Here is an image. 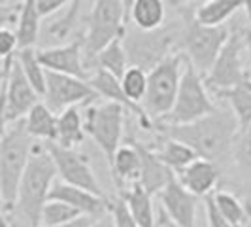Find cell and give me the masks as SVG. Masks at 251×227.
<instances>
[{
    "label": "cell",
    "instance_id": "obj_1",
    "mask_svg": "<svg viewBox=\"0 0 251 227\" xmlns=\"http://www.w3.org/2000/svg\"><path fill=\"white\" fill-rule=\"evenodd\" d=\"M161 133L189 144L199 157L214 161L225 169L226 161H232L234 140L240 133L238 119L226 106H217L214 112L185 125H157ZM155 127V129H157Z\"/></svg>",
    "mask_w": 251,
    "mask_h": 227
},
{
    "label": "cell",
    "instance_id": "obj_2",
    "mask_svg": "<svg viewBox=\"0 0 251 227\" xmlns=\"http://www.w3.org/2000/svg\"><path fill=\"white\" fill-rule=\"evenodd\" d=\"M55 176L59 174L48 144L36 142L19 186L15 206L10 216H2V227H40L42 210L50 201Z\"/></svg>",
    "mask_w": 251,
    "mask_h": 227
},
{
    "label": "cell",
    "instance_id": "obj_3",
    "mask_svg": "<svg viewBox=\"0 0 251 227\" xmlns=\"http://www.w3.org/2000/svg\"><path fill=\"white\" fill-rule=\"evenodd\" d=\"M36 140L28 135L25 121L6 125L0 140V202L2 216H10L17 201L21 180L32 155Z\"/></svg>",
    "mask_w": 251,
    "mask_h": 227
},
{
    "label": "cell",
    "instance_id": "obj_4",
    "mask_svg": "<svg viewBox=\"0 0 251 227\" xmlns=\"http://www.w3.org/2000/svg\"><path fill=\"white\" fill-rule=\"evenodd\" d=\"M228 36H230V28L226 25H202L195 17V10H183L181 13V32H179L181 50L189 63L202 76L212 70L215 59L225 48Z\"/></svg>",
    "mask_w": 251,
    "mask_h": 227
},
{
    "label": "cell",
    "instance_id": "obj_5",
    "mask_svg": "<svg viewBox=\"0 0 251 227\" xmlns=\"http://www.w3.org/2000/svg\"><path fill=\"white\" fill-rule=\"evenodd\" d=\"M185 64H187V57L183 53L174 51L163 63H159L153 70H150V87H148L146 99L142 102V108L153 119L155 125L172 112L179 93Z\"/></svg>",
    "mask_w": 251,
    "mask_h": 227
},
{
    "label": "cell",
    "instance_id": "obj_6",
    "mask_svg": "<svg viewBox=\"0 0 251 227\" xmlns=\"http://www.w3.org/2000/svg\"><path fill=\"white\" fill-rule=\"evenodd\" d=\"M87 21V30L81 38L85 61L89 64L110 42L126 34L128 17L123 0H95Z\"/></svg>",
    "mask_w": 251,
    "mask_h": 227
},
{
    "label": "cell",
    "instance_id": "obj_7",
    "mask_svg": "<svg viewBox=\"0 0 251 227\" xmlns=\"http://www.w3.org/2000/svg\"><path fill=\"white\" fill-rule=\"evenodd\" d=\"M128 112L123 104L104 101L99 104H85L83 119L85 133L93 139L97 148L106 157L108 167L112 165L117 150L123 146V131H125V114Z\"/></svg>",
    "mask_w": 251,
    "mask_h": 227
},
{
    "label": "cell",
    "instance_id": "obj_8",
    "mask_svg": "<svg viewBox=\"0 0 251 227\" xmlns=\"http://www.w3.org/2000/svg\"><path fill=\"white\" fill-rule=\"evenodd\" d=\"M42 101L17 61V53L2 59V123L4 127L25 119Z\"/></svg>",
    "mask_w": 251,
    "mask_h": 227
},
{
    "label": "cell",
    "instance_id": "obj_9",
    "mask_svg": "<svg viewBox=\"0 0 251 227\" xmlns=\"http://www.w3.org/2000/svg\"><path fill=\"white\" fill-rule=\"evenodd\" d=\"M181 27L176 25L161 27L157 30H126L123 44L130 66H140L144 70H153L159 63H163L168 55L174 53V44L179 38Z\"/></svg>",
    "mask_w": 251,
    "mask_h": 227
},
{
    "label": "cell",
    "instance_id": "obj_10",
    "mask_svg": "<svg viewBox=\"0 0 251 227\" xmlns=\"http://www.w3.org/2000/svg\"><path fill=\"white\" fill-rule=\"evenodd\" d=\"M215 108L217 106L208 93L204 76L187 61L183 76H181V85H179L176 104L172 112L157 125H185V123L197 121L204 115L212 114Z\"/></svg>",
    "mask_w": 251,
    "mask_h": 227
},
{
    "label": "cell",
    "instance_id": "obj_11",
    "mask_svg": "<svg viewBox=\"0 0 251 227\" xmlns=\"http://www.w3.org/2000/svg\"><path fill=\"white\" fill-rule=\"evenodd\" d=\"M244 50H246V30H240V28L230 30L225 48L215 59L212 70L204 76L206 85L214 93H221V91L234 87L250 72L244 68V59H242Z\"/></svg>",
    "mask_w": 251,
    "mask_h": 227
},
{
    "label": "cell",
    "instance_id": "obj_12",
    "mask_svg": "<svg viewBox=\"0 0 251 227\" xmlns=\"http://www.w3.org/2000/svg\"><path fill=\"white\" fill-rule=\"evenodd\" d=\"M42 99L53 112L61 114L66 108L85 106L100 97L89 84V80L48 70V84H46V93Z\"/></svg>",
    "mask_w": 251,
    "mask_h": 227
},
{
    "label": "cell",
    "instance_id": "obj_13",
    "mask_svg": "<svg viewBox=\"0 0 251 227\" xmlns=\"http://www.w3.org/2000/svg\"><path fill=\"white\" fill-rule=\"evenodd\" d=\"M46 144H48V150L55 161L57 174L63 182L89 189V191L104 197L100 182L95 174L93 167L87 161V157L77 151V148H64L57 142H46Z\"/></svg>",
    "mask_w": 251,
    "mask_h": 227
},
{
    "label": "cell",
    "instance_id": "obj_14",
    "mask_svg": "<svg viewBox=\"0 0 251 227\" xmlns=\"http://www.w3.org/2000/svg\"><path fill=\"white\" fill-rule=\"evenodd\" d=\"M38 57L46 70L59 72V74H68L89 80L87 61H85V51H83V38H77L66 44H59L53 48L38 50Z\"/></svg>",
    "mask_w": 251,
    "mask_h": 227
},
{
    "label": "cell",
    "instance_id": "obj_15",
    "mask_svg": "<svg viewBox=\"0 0 251 227\" xmlns=\"http://www.w3.org/2000/svg\"><path fill=\"white\" fill-rule=\"evenodd\" d=\"M159 197H161V208L172 222H176L181 227H197V208L201 197L191 193L177 180V176L159 193Z\"/></svg>",
    "mask_w": 251,
    "mask_h": 227
},
{
    "label": "cell",
    "instance_id": "obj_16",
    "mask_svg": "<svg viewBox=\"0 0 251 227\" xmlns=\"http://www.w3.org/2000/svg\"><path fill=\"white\" fill-rule=\"evenodd\" d=\"M50 199L53 201H63L75 210H79L83 216H93V218H102L106 212H110V202L106 197L97 195L89 189L77 188L72 184H66L63 180L55 182L51 188Z\"/></svg>",
    "mask_w": 251,
    "mask_h": 227
},
{
    "label": "cell",
    "instance_id": "obj_17",
    "mask_svg": "<svg viewBox=\"0 0 251 227\" xmlns=\"http://www.w3.org/2000/svg\"><path fill=\"white\" fill-rule=\"evenodd\" d=\"M132 142L136 144L140 157H142V170H140L138 184L151 195L161 193L176 178L174 170L159 157L157 150H153V148L146 146L144 142H138V140H132Z\"/></svg>",
    "mask_w": 251,
    "mask_h": 227
},
{
    "label": "cell",
    "instance_id": "obj_18",
    "mask_svg": "<svg viewBox=\"0 0 251 227\" xmlns=\"http://www.w3.org/2000/svg\"><path fill=\"white\" fill-rule=\"evenodd\" d=\"M221 172H223L221 165L199 157L195 163L189 165L183 172L177 174V180L197 197H208L217 188V184L221 180Z\"/></svg>",
    "mask_w": 251,
    "mask_h": 227
},
{
    "label": "cell",
    "instance_id": "obj_19",
    "mask_svg": "<svg viewBox=\"0 0 251 227\" xmlns=\"http://www.w3.org/2000/svg\"><path fill=\"white\" fill-rule=\"evenodd\" d=\"M140 170H142V157L136 148V144L132 140H128L123 144L115 157H113L112 165H110V172L115 182V186L121 189L123 184H136L140 180Z\"/></svg>",
    "mask_w": 251,
    "mask_h": 227
},
{
    "label": "cell",
    "instance_id": "obj_20",
    "mask_svg": "<svg viewBox=\"0 0 251 227\" xmlns=\"http://www.w3.org/2000/svg\"><path fill=\"white\" fill-rule=\"evenodd\" d=\"M25 127L28 135L34 140L42 142H57V125H59V114L53 112L44 101H40L28 112L25 119Z\"/></svg>",
    "mask_w": 251,
    "mask_h": 227
},
{
    "label": "cell",
    "instance_id": "obj_21",
    "mask_svg": "<svg viewBox=\"0 0 251 227\" xmlns=\"http://www.w3.org/2000/svg\"><path fill=\"white\" fill-rule=\"evenodd\" d=\"M215 95L228 102V108L234 112L238 119L240 131L251 125V72L244 76L234 87L215 93Z\"/></svg>",
    "mask_w": 251,
    "mask_h": 227
},
{
    "label": "cell",
    "instance_id": "obj_22",
    "mask_svg": "<svg viewBox=\"0 0 251 227\" xmlns=\"http://www.w3.org/2000/svg\"><path fill=\"white\" fill-rule=\"evenodd\" d=\"M85 119L79 106L66 108L59 114V125H57V144L64 148H77L85 140Z\"/></svg>",
    "mask_w": 251,
    "mask_h": 227
},
{
    "label": "cell",
    "instance_id": "obj_23",
    "mask_svg": "<svg viewBox=\"0 0 251 227\" xmlns=\"http://www.w3.org/2000/svg\"><path fill=\"white\" fill-rule=\"evenodd\" d=\"M123 199L140 227H159V218L153 210V195L148 193L138 182L126 189L123 193Z\"/></svg>",
    "mask_w": 251,
    "mask_h": 227
},
{
    "label": "cell",
    "instance_id": "obj_24",
    "mask_svg": "<svg viewBox=\"0 0 251 227\" xmlns=\"http://www.w3.org/2000/svg\"><path fill=\"white\" fill-rule=\"evenodd\" d=\"M157 153H159V157L163 159L164 163L174 170L176 176L179 172H183L189 165L195 163L199 159V153L193 150L189 144L177 139H172V137H166V135H163V139L159 142Z\"/></svg>",
    "mask_w": 251,
    "mask_h": 227
},
{
    "label": "cell",
    "instance_id": "obj_25",
    "mask_svg": "<svg viewBox=\"0 0 251 227\" xmlns=\"http://www.w3.org/2000/svg\"><path fill=\"white\" fill-rule=\"evenodd\" d=\"M128 19L140 30L161 28L166 19V0H134Z\"/></svg>",
    "mask_w": 251,
    "mask_h": 227
},
{
    "label": "cell",
    "instance_id": "obj_26",
    "mask_svg": "<svg viewBox=\"0 0 251 227\" xmlns=\"http://www.w3.org/2000/svg\"><path fill=\"white\" fill-rule=\"evenodd\" d=\"M40 21H42V13L38 10L36 0H23L17 23H15L19 50L36 46L38 38H40Z\"/></svg>",
    "mask_w": 251,
    "mask_h": 227
},
{
    "label": "cell",
    "instance_id": "obj_27",
    "mask_svg": "<svg viewBox=\"0 0 251 227\" xmlns=\"http://www.w3.org/2000/svg\"><path fill=\"white\" fill-rule=\"evenodd\" d=\"M240 8H244V0H208L195 8V17L202 25L221 27L230 21Z\"/></svg>",
    "mask_w": 251,
    "mask_h": 227
},
{
    "label": "cell",
    "instance_id": "obj_28",
    "mask_svg": "<svg viewBox=\"0 0 251 227\" xmlns=\"http://www.w3.org/2000/svg\"><path fill=\"white\" fill-rule=\"evenodd\" d=\"M123 38H115V40L110 42L104 50L99 51L97 57L93 59L91 66H93V68H102V70L117 76V78L121 80L123 74L126 72V68L130 66L128 55H126V50H125V44H123Z\"/></svg>",
    "mask_w": 251,
    "mask_h": 227
},
{
    "label": "cell",
    "instance_id": "obj_29",
    "mask_svg": "<svg viewBox=\"0 0 251 227\" xmlns=\"http://www.w3.org/2000/svg\"><path fill=\"white\" fill-rule=\"evenodd\" d=\"M212 195H214V201L219 206V210L225 214V218L232 226L244 227L248 224L250 212H248V206L244 204V201L238 195H234L228 189H215Z\"/></svg>",
    "mask_w": 251,
    "mask_h": 227
},
{
    "label": "cell",
    "instance_id": "obj_30",
    "mask_svg": "<svg viewBox=\"0 0 251 227\" xmlns=\"http://www.w3.org/2000/svg\"><path fill=\"white\" fill-rule=\"evenodd\" d=\"M17 61L21 64L23 72L28 78V82L32 84V87L40 93V97H44L46 93V84H48V70L42 64L38 57V50L34 48H23L17 51Z\"/></svg>",
    "mask_w": 251,
    "mask_h": 227
},
{
    "label": "cell",
    "instance_id": "obj_31",
    "mask_svg": "<svg viewBox=\"0 0 251 227\" xmlns=\"http://www.w3.org/2000/svg\"><path fill=\"white\" fill-rule=\"evenodd\" d=\"M121 87L128 101L142 106V102L148 95V87H150V72L140 66H128L121 78Z\"/></svg>",
    "mask_w": 251,
    "mask_h": 227
},
{
    "label": "cell",
    "instance_id": "obj_32",
    "mask_svg": "<svg viewBox=\"0 0 251 227\" xmlns=\"http://www.w3.org/2000/svg\"><path fill=\"white\" fill-rule=\"evenodd\" d=\"M232 163L236 167L238 176L246 184H251V125L244 131H240L236 140H234Z\"/></svg>",
    "mask_w": 251,
    "mask_h": 227
},
{
    "label": "cell",
    "instance_id": "obj_33",
    "mask_svg": "<svg viewBox=\"0 0 251 227\" xmlns=\"http://www.w3.org/2000/svg\"><path fill=\"white\" fill-rule=\"evenodd\" d=\"M79 216H83L79 210H75L74 206L66 204L63 201H50L46 202L44 210H42V218H40V227H51V226H63L68 222H74Z\"/></svg>",
    "mask_w": 251,
    "mask_h": 227
},
{
    "label": "cell",
    "instance_id": "obj_34",
    "mask_svg": "<svg viewBox=\"0 0 251 227\" xmlns=\"http://www.w3.org/2000/svg\"><path fill=\"white\" fill-rule=\"evenodd\" d=\"M85 0H72V4L66 8V12L61 13V17H57L50 27H48V34L57 40H64L68 38L75 30L77 19H79V12Z\"/></svg>",
    "mask_w": 251,
    "mask_h": 227
},
{
    "label": "cell",
    "instance_id": "obj_35",
    "mask_svg": "<svg viewBox=\"0 0 251 227\" xmlns=\"http://www.w3.org/2000/svg\"><path fill=\"white\" fill-rule=\"evenodd\" d=\"M110 216H112L113 227H140L138 222L130 214V210H128L123 197L110 202Z\"/></svg>",
    "mask_w": 251,
    "mask_h": 227
},
{
    "label": "cell",
    "instance_id": "obj_36",
    "mask_svg": "<svg viewBox=\"0 0 251 227\" xmlns=\"http://www.w3.org/2000/svg\"><path fill=\"white\" fill-rule=\"evenodd\" d=\"M204 210H206V220H208V227H234L225 214L219 210V206L215 204L214 195L204 197Z\"/></svg>",
    "mask_w": 251,
    "mask_h": 227
},
{
    "label": "cell",
    "instance_id": "obj_37",
    "mask_svg": "<svg viewBox=\"0 0 251 227\" xmlns=\"http://www.w3.org/2000/svg\"><path fill=\"white\" fill-rule=\"evenodd\" d=\"M19 51V38L15 28L10 27H2L0 28V55L4 57H12Z\"/></svg>",
    "mask_w": 251,
    "mask_h": 227
},
{
    "label": "cell",
    "instance_id": "obj_38",
    "mask_svg": "<svg viewBox=\"0 0 251 227\" xmlns=\"http://www.w3.org/2000/svg\"><path fill=\"white\" fill-rule=\"evenodd\" d=\"M0 4H2V21H4V27H10V21L17 23L23 0H0Z\"/></svg>",
    "mask_w": 251,
    "mask_h": 227
},
{
    "label": "cell",
    "instance_id": "obj_39",
    "mask_svg": "<svg viewBox=\"0 0 251 227\" xmlns=\"http://www.w3.org/2000/svg\"><path fill=\"white\" fill-rule=\"evenodd\" d=\"M36 4L42 17H50V15L57 13L59 10L68 8L72 4V0H36Z\"/></svg>",
    "mask_w": 251,
    "mask_h": 227
},
{
    "label": "cell",
    "instance_id": "obj_40",
    "mask_svg": "<svg viewBox=\"0 0 251 227\" xmlns=\"http://www.w3.org/2000/svg\"><path fill=\"white\" fill-rule=\"evenodd\" d=\"M97 220H100V218H93V216H79V218L74 220V222H68V224H63V226H51V227H91Z\"/></svg>",
    "mask_w": 251,
    "mask_h": 227
},
{
    "label": "cell",
    "instance_id": "obj_41",
    "mask_svg": "<svg viewBox=\"0 0 251 227\" xmlns=\"http://www.w3.org/2000/svg\"><path fill=\"white\" fill-rule=\"evenodd\" d=\"M159 227H181V226H177L176 222H172V220L166 216V212L161 208V212H159Z\"/></svg>",
    "mask_w": 251,
    "mask_h": 227
},
{
    "label": "cell",
    "instance_id": "obj_42",
    "mask_svg": "<svg viewBox=\"0 0 251 227\" xmlns=\"http://www.w3.org/2000/svg\"><path fill=\"white\" fill-rule=\"evenodd\" d=\"M91 227H113V222H112V216H110V220L106 218V216H102L100 220H97L95 224Z\"/></svg>",
    "mask_w": 251,
    "mask_h": 227
},
{
    "label": "cell",
    "instance_id": "obj_43",
    "mask_svg": "<svg viewBox=\"0 0 251 227\" xmlns=\"http://www.w3.org/2000/svg\"><path fill=\"white\" fill-rule=\"evenodd\" d=\"M246 51H248V57H250V64H251V28L246 30Z\"/></svg>",
    "mask_w": 251,
    "mask_h": 227
},
{
    "label": "cell",
    "instance_id": "obj_44",
    "mask_svg": "<svg viewBox=\"0 0 251 227\" xmlns=\"http://www.w3.org/2000/svg\"><path fill=\"white\" fill-rule=\"evenodd\" d=\"M244 12L248 15V21L251 23V0H244Z\"/></svg>",
    "mask_w": 251,
    "mask_h": 227
},
{
    "label": "cell",
    "instance_id": "obj_45",
    "mask_svg": "<svg viewBox=\"0 0 251 227\" xmlns=\"http://www.w3.org/2000/svg\"><path fill=\"white\" fill-rule=\"evenodd\" d=\"M123 4H125L126 17H128V15H130V10H132V4H134V0H123Z\"/></svg>",
    "mask_w": 251,
    "mask_h": 227
},
{
    "label": "cell",
    "instance_id": "obj_46",
    "mask_svg": "<svg viewBox=\"0 0 251 227\" xmlns=\"http://www.w3.org/2000/svg\"><path fill=\"white\" fill-rule=\"evenodd\" d=\"M187 2H199V4H204L208 0H174V4H187Z\"/></svg>",
    "mask_w": 251,
    "mask_h": 227
},
{
    "label": "cell",
    "instance_id": "obj_47",
    "mask_svg": "<svg viewBox=\"0 0 251 227\" xmlns=\"http://www.w3.org/2000/svg\"><path fill=\"white\" fill-rule=\"evenodd\" d=\"M170 2H174V0H170Z\"/></svg>",
    "mask_w": 251,
    "mask_h": 227
}]
</instances>
